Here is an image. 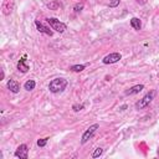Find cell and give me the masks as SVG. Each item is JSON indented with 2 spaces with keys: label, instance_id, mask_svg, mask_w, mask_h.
<instances>
[{
  "label": "cell",
  "instance_id": "cell-1",
  "mask_svg": "<svg viewBox=\"0 0 159 159\" xmlns=\"http://www.w3.org/2000/svg\"><path fill=\"white\" fill-rule=\"evenodd\" d=\"M67 86H68V81H67L66 78L56 77V78L52 80V81H50V83H49V91L51 93H55V94L62 93L66 90Z\"/></svg>",
  "mask_w": 159,
  "mask_h": 159
},
{
  "label": "cell",
  "instance_id": "cell-2",
  "mask_svg": "<svg viewBox=\"0 0 159 159\" xmlns=\"http://www.w3.org/2000/svg\"><path fill=\"white\" fill-rule=\"evenodd\" d=\"M155 94H157V91H155V90H152V91H149L147 94H144V96L135 103V109H143V108H146V107L153 101V99H154Z\"/></svg>",
  "mask_w": 159,
  "mask_h": 159
},
{
  "label": "cell",
  "instance_id": "cell-3",
  "mask_svg": "<svg viewBox=\"0 0 159 159\" xmlns=\"http://www.w3.org/2000/svg\"><path fill=\"white\" fill-rule=\"evenodd\" d=\"M47 20V23H49V25L51 26V29L52 30H55L56 32H60V34H62V32H65V30H66V24H64L62 21H60L58 19H56V17H49V19H46Z\"/></svg>",
  "mask_w": 159,
  "mask_h": 159
},
{
  "label": "cell",
  "instance_id": "cell-4",
  "mask_svg": "<svg viewBox=\"0 0 159 159\" xmlns=\"http://www.w3.org/2000/svg\"><path fill=\"white\" fill-rule=\"evenodd\" d=\"M99 128V124L98 123H94V124H92V126H90L85 132H83V134H82V137H81V143L82 144H86L90 139L94 135V133L97 132V129Z\"/></svg>",
  "mask_w": 159,
  "mask_h": 159
},
{
  "label": "cell",
  "instance_id": "cell-5",
  "mask_svg": "<svg viewBox=\"0 0 159 159\" xmlns=\"http://www.w3.org/2000/svg\"><path fill=\"white\" fill-rule=\"evenodd\" d=\"M121 58H122V55L119 52H112V54H109V55H107L102 58V62L105 65H112V64L118 62Z\"/></svg>",
  "mask_w": 159,
  "mask_h": 159
},
{
  "label": "cell",
  "instance_id": "cell-6",
  "mask_svg": "<svg viewBox=\"0 0 159 159\" xmlns=\"http://www.w3.org/2000/svg\"><path fill=\"white\" fill-rule=\"evenodd\" d=\"M14 155L20 159H28L29 158V147L26 144H20L17 147V149L15 150Z\"/></svg>",
  "mask_w": 159,
  "mask_h": 159
},
{
  "label": "cell",
  "instance_id": "cell-7",
  "mask_svg": "<svg viewBox=\"0 0 159 159\" xmlns=\"http://www.w3.org/2000/svg\"><path fill=\"white\" fill-rule=\"evenodd\" d=\"M2 10L5 16H9L14 10V0H3Z\"/></svg>",
  "mask_w": 159,
  "mask_h": 159
},
{
  "label": "cell",
  "instance_id": "cell-8",
  "mask_svg": "<svg viewBox=\"0 0 159 159\" xmlns=\"http://www.w3.org/2000/svg\"><path fill=\"white\" fill-rule=\"evenodd\" d=\"M35 26H36V29H37L39 32L45 34V35H47V36H52V35H54V31L50 30V28H47V26L44 25L43 23H40L39 20H35Z\"/></svg>",
  "mask_w": 159,
  "mask_h": 159
},
{
  "label": "cell",
  "instance_id": "cell-9",
  "mask_svg": "<svg viewBox=\"0 0 159 159\" xmlns=\"http://www.w3.org/2000/svg\"><path fill=\"white\" fill-rule=\"evenodd\" d=\"M29 65L26 64V56H24L23 58H20L19 60V62H17V70L20 72H23V73H26L29 71Z\"/></svg>",
  "mask_w": 159,
  "mask_h": 159
},
{
  "label": "cell",
  "instance_id": "cell-10",
  "mask_svg": "<svg viewBox=\"0 0 159 159\" xmlns=\"http://www.w3.org/2000/svg\"><path fill=\"white\" fill-rule=\"evenodd\" d=\"M6 86L10 90V92H13V93H19L20 92V83L17 81H15V80H9Z\"/></svg>",
  "mask_w": 159,
  "mask_h": 159
},
{
  "label": "cell",
  "instance_id": "cell-11",
  "mask_svg": "<svg viewBox=\"0 0 159 159\" xmlns=\"http://www.w3.org/2000/svg\"><path fill=\"white\" fill-rule=\"evenodd\" d=\"M142 90H144V85H135V86H133V87L128 88V90L124 92V94H126V96L137 94V93H139V92H141Z\"/></svg>",
  "mask_w": 159,
  "mask_h": 159
},
{
  "label": "cell",
  "instance_id": "cell-12",
  "mask_svg": "<svg viewBox=\"0 0 159 159\" xmlns=\"http://www.w3.org/2000/svg\"><path fill=\"white\" fill-rule=\"evenodd\" d=\"M131 26L135 30V31H139L142 29V23H141V20H139L138 17H132L131 19Z\"/></svg>",
  "mask_w": 159,
  "mask_h": 159
},
{
  "label": "cell",
  "instance_id": "cell-13",
  "mask_svg": "<svg viewBox=\"0 0 159 159\" xmlns=\"http://www.w3.org/2000/svg\"><path fill=\"white\" fill-rule=\"evenodd\" d=\"M35 87H36V82L34 81V80H28L24 85V88L26 91H32V90H35Z\"/></svg>",
  "mask_w": 159,
  "mask_h": 159
},
{
  "label": "cell",
  "instance_id": "cell-14",
  "mask_svg": "<svg viewBox=\"0 0 159 159\" xmlns=\"http://www.w3.org/2000/svg\"><path fill=\"white\" fill-rule=\"evenodd\" d=\"M47 8L50 10H57L58 8H61V3L57 2V0H54V2H51V3L47 4Z\"/></svg>",
  "mask_w": 159,
  "mask_h": 159
},
{
  "label": "cell",
  "instance_id": "cell-15",
  "mask_svg": "<svg viewBox=\"0 0 159 159\" xmlns=\"http://www.w3.org/2000/svg\"><path fill=\"white\" fill-rule=\"evenodd\" d=\"M85 68H86V65H73L70 67L72 72H82Z\"/></svg>",
  "mask_w": 159,
  "mask_h": 159
},
{
  "label": "cell",
  "instance_id": "cell-16",
  "mask_svg": "<svg viewBox=\"0 0 159 159\" xmlns=\"http://www.w3.org/2000/svg\"><path fill=\"white\" fill-rule=\"evenodd\" d=\"M102 154H103V149L102 148H96L94 152L91 154V157L92 158H98V157H101Z\"/></svg>",
  "mask_w": 159,
  "mask_h": 159
},
{
  "label": "cell",
  "instance_id": "cell-17",
  "mask_svg": "<svg viewBox=\"0 0 159 159\" xmlns=\"http://www.w3.org/2000/svg\"><path fill=\"white\" fill-rule=\"evenodd\" d=\"M47 142H49V138H41V139H37V146H39L40 148H43V147H45V146L47 144Z\"/></svg>",
  "mask_w": 159,
  "mask_h": 159
},
{
  "label": "cell",
  "instance_id": "cell-18",
  "mask_svg": "<svg viewBox=\"0 0 159 159\" xmlns=\"http://www.w3.org/2000/svg\"><path fill=\"white\" fill-rule=\"evenodd\" d=\"M83 3H77L75 6H73V10H75V13H80V11H82L83 10Z\"/></svg>",
  "mask_w": 159,
  "mask_h": 159
},
{
  "label": "cell",
  "instance_id": "cell-19",
  "mask_svg": "<svg viewBox=\"0 0 159 159\" xmlns=\"http://www.w3.org/2000/svg\"><path fill=\"white\" fill-rule=\"evenodd\" d=\"M83 108H85L83 105H78V103H75V105L72 106V109H73L75 112H80V111H82Z\"/></svg>",
  "mask_w": 159,
  "mask_h": 159
},
{
  "label": "cell",
  "instance_id": "cell-20",
  "mask_svg": "<svg viewBox=\"0 0 159 159\" xmlns=\"http://www.w3.org/2000/svg\"><path fill=\"white\" fill-rule=\"evenodd\" d=\"M119 3H121V0H111L109 4H108V6H109V8H117V6L119 5Z\"/></svg>",
  "mask_w": 159,
  "mask_h": 159
},
{
  "label": "cell",
  "instance_id": "cell-21",
  "mask_svg": "<svg viewBox=\"0 0 159 159\" xmlns=\"http://www.w3.org/2000/svg\"><path fill=\"white\" fill-rule=\"evenodd\" d=\"M137 3H138V4H142V5H143V4H146V3H147V0H137Z\"/></svg>",
  "mask_w": 159,
  "mask_h": 159
},
{
  "label": "cell",
  "instance_id": "cell-22",
  "mask_svg": "<svg viewBox=\"0 0 159 159\" xmlns=\"http://www.w3.org/2000/svg\"><path fill=\"white\" fill-rule=\"evenodd\" d=\"M5 77V73H4V70H2V76H0V80H4Z\"/></svg>",
  "mask_w": 159,
  "mask_h": 159
}]
</instances>
